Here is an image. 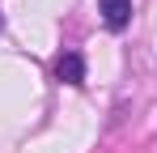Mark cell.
<instances>
[{
    "mask_svg": "<svg viewBox=\"0 0 157 153\" xmlns=\"http://www.w3.org/2000/svg\"><path fill=\"white\" fill-rule=\"evenodd\" d=\"M98 13L110 30H123L132 22V0H98Z\"/></svg>",
    "mask_w": 157,
    "mask_h": 153,
    "instance_id": "7a4b0ae2",
    "label": "cell"
},
{
    "mask_svg": "<svg viewBox=\"0 0 157 153\" xmlns=\"http://www.w3.org/2000/svg\"><path fill=\"white\" fill-rule=\"evenodd\" d=\"M55 81H64V85H85V60H81V51H64V55L55 60Z\"/></svg>",
    "mask_w": 157,
    "mask_h": 153,
    "instance_id": "6da1fadb",
    "label": "cell"
},
{
    "mask_svg": "<svg viewBox=\"0 0 157 153\" xmlns=\"http://www.w3.org/2000/svg\"><path fill=\"white\" fill-rule=\"evenodd\" d=\"M0 26H4V17H0Z\"/></svg>",
    "mask_w": 157,
    "mask_h": 153,
    "instance_id": "3957f363",
    "label": "cell"
}]
</instances>
